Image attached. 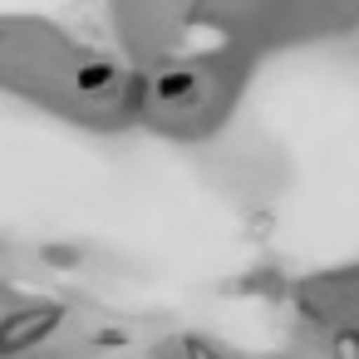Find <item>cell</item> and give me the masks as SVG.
<instances>
[{
    "mask_svg": "<svg viewBox=\"0 0 359 359\" xmlns=\"http://www.w3.org/2000/svg\"><path fill=\"white\" fill-rule=\"evenodd\" d=\"M60 320V310L55 305H35V310H15L11 320H6V349L15 354V349H25L35 334H50V325Z\"/></svg>",
    "mask_w": 359,
    "mask_h": 359,
    "instance_id": "6da1fadb",
    "label": "cell"
},
{
    "mask_svg": "<svg viewBox=\"0 0 359 359\" xmlns=\"http://www.w3.org/2000/svg\"><path fill=\"white\" fill-rule=\"evenodd\" d=\"M197 89V79L192 74H168L163 84H158V99H168V104H177V99H187Z\"/></svg>",
    "mask_w": 359,
    "mask_h": 359,
    "instance_id": "7a4b0ae2",
    "label": "cell"
},
{
    "mask_svg": "<svg viewBox=\"0 0 359 359\" xmlns=\"http://www.w3.org/2000/svg\"><path fill=\"white\" fill-rule=\"evenodd\" d=\"M109 79H114L109 65H89V69H79V89H104Z\"/></svg>",
    "mask_w": 359,
    "mask_h": 359,
    "instance_id": "3957f363",
    "label": "cell"
}]
</instances>
